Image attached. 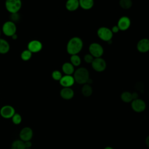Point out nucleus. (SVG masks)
<instances>
[{"label": "nucleus", "instance_id": "nucleus-1", "mask_svg": "<svg viewBox=\"0 0 149 149\" xmlns=\"http://www.w3.org/2000/svg\"><path fill=\"white\" fill-rule=\"evenodd\" d=\"M83 42L82 40L78 37L71 38L67 43L66 51L70 55L79 54L82 49Z\"/></svg>", "mask_w": 149, "mask_h": 149}, {"label": "nucleus", "instance_id": "nucleus-2", "mask_svg": "<svg viewBox=\"0 0 149 149\" xmlns=\"http://www.w3.org/2000/svg\"><path fill=\"white\" fill-rule=\"evenodd\" d=\"M73 76L75 82L79 84H86L90 80L89 72L84 67L79 68L74 70Z\"/></svg>", "mask_w": 149, "mask_h": 149}, {"label": "nucleus", "instance_id": "nucleus-3", "mask_svg": "<svg viewBox=\"0 0 149 149\" xmlns=\"http://www.w3.org/2000/svg\"><path fill=\"white\" fill-rule=\"evenodd\" d=\"M21 0H5V6L6 9L10 14L18 13L22 8Z\"/></svg>", "mask_w": 149, "mask_h": 149}, {"label": "nucleus", "instance_id": "nucleus-4", "mask_svg": "<svg viewBox=\"0 0 149 149\" xmlns=\"http://www.w3.org/2000/svg\"><path fill=\"white\" fill-rule=\"evenodd\" d=\"M97 34L101 40L106 42L111 41L113 34L111 30L107 27H100L97 31Z\"/></svg>", "mask_w": 149, "mask_h": 149}, {"label": "nucleus", "instance_id": "nucleus-5", "mask_svg": "<svg viewBox=\"0 0 149 149\" xmlns=\"http://www.w3.org/2000/svg\"><path fill=\"white\" fill-rule=\"evenodd\" d=\"M16 30L17 28L15 23L9 20L6 21L3 24L1 30L6 36L11 37L13 35L16 34Z\"/></svg>", "mask_w": 149, "mask_h": 149}, {"label": "nucleus", "instance_id": "nucleus-6", "mask_svg": "<svg viewBox=\"0 0 149 149\" xmlns=\"http://www.w3.org/2000/svg\"><path fill=\"white\" fill-rule=\"evenodd\" d=\"M89 54L94 58H100L104 54V48L101 45L97 42H93L88 47Z\"/></svg>", "mask_w": 149, "mask_h": 149}, {"label": "nucleus", "instance_id": "nucleus-7", "mask_svg": "<svg viewBox=\"0 0 149 149\" xmlns=\"http://www.w3.org/2000/svg\"><path fill=\"white\" fill-rule=\"evenodd\" d=\"M131 107L134 112L141 113L146 109V104L143 100L137 98L131 102Z\"/></svg>", "mask_w": 149, "mask_h": 149}, {"label": "nucleus", "instance_id": "nucleus-8", "mask_svg": "<svg viewBox=\"0 0 149 149\" xmlns=\"http://www.w3.org/2000/svg\"><path fill=\"white\" fill-rule=\"evenodd\" d=\"M91 65L93 69L98 72H103L107 68V63L101 57L94 58Z\"/></svg>", "mask_w": 149, "mask_h": 149}, {"label": "nucleus", "instance_id": "nucleus-9", "mask_svg": "<svg viewBox=\"0 0 149 149\" xmlns=\"http://www.w3.org/2000/svg\"><path fill=\"white\" fill-rule=\"evenodd\" d=\"M15 113V108L9 105H4L0 109V115L5 119L12 118Z\"/></svg>", "mask_w": 149, "mask_h": 149}, {"label": "nucleus", "instance_id": "nucleus-10", "mask_svg": "<svg viewBox=\"0 0 149 149\" xmlns=\"http://www.w3.org/2000/svg\"><path fill=\"white\" fill-rule=\"evenodd\" d=\"M33 136V132L31 127H24L22 128L19 133L20 139L23 141H31Z\"/></svg>", "mask_w": 149, "mask_h": 149}, {"label": "nucleus", "instance_id": "nucleus-11", "mask_svg": "<svg viewBox=\"0 0 149 149\" xmlns=\"http://www.w3.org/2000/svg\"><path fill=\"white\" fill-rule=\"evenodd\" d=\"M42 48V42L37 40H33L27 44V49L32 53H37L41 51Z\"/></svg>", "mask_w": 149, "mask_h": 149}, {"label": "nucleus", "instance_id": "nucleus-12", "mask_svg": "<svg viewBox=\"0 0 149 149\" xmlns=\"http://www.w3.org/2000/svg\"><path fill=\"white\" fill-rule=\"evenodd\" d=\"M131 21L129 17L126 16H122L118 21L117 26L119 27V30L125 31L127 30L130 26Z\"/></svg>", "mask_w": 149, "mask_h": 149}, {"label": "nucleus", "instance_id": "nucleus-13", "mask_svg": "<svg viewBox=\"0 0 149 149\" xmlns=\"http://www.w3.org/2000/svg\"><path fill=\"white\" fill-rule=\"evenodd\" d=\"M59 84L63 87H71L72 86L75 81L74 77L72 75H64L62 76L61 80L59 81Z\"/></svg>", "mask_w": 149, "mask_h": 149}, {"label": "nucleus", "instance_id": "nucleus-14", "mask_svg": "<svg viewBox=\"0 0 149 149\" xmlns=\"http://www.w3.org/2000/svg\"><path fill=\"white\" fill-rule=\"evenodd\" d=\"M137 49L141 53L149 51V39L144 38L140 40L137 44Z\"/></svg>", "mask_w": 149, "mask_h": 149}, {"label": "nucleus", "instance_id": "nucleus-15", "mask_svg": "<svg viewBox=\"0 0 149 149\" xmlns=\"http://www.w3.org/2000/svg\"><path fill=\"white\" fill-rule=\"evenodd\" d=\"M74 95V91L71 87H63L60 91L61 97L66 100H71Z\"/></svg>", "mask_w": 149, "mask_h": 149}, {"label": "nucleus", "instance_id": "nucleus-16", "mask_svg": "<svg viewBox=\"0 0 149 149\" xmlns=\"http://www.w3.org/2000/svg\"><path fill=\"white\" fill-rule=\"evenodd\" d=\"M79 6V0H67L65 3L66 9L70 12L75 11Z\"/></svg>", "mask_w": 149, "mask_h": 149}, {"label": "nucleus", "instance_id": "nucleus-17", "mask_svg": "<svg viewBox=\"0 0 149 149\" xmlns=\"http://www.w3.org/2000/svg\"><path fill=\"white\" fill-rule=\"evenodd\" d=\"M74 67L70 62H65L62 66V70L65 74L72 75L74 72Z\"/></svg>", "mask_w": 149, "mask_h": 149}, {"label": "nucleus", "instance_id": "nucleus-18", "mask_svg": "<svg viewBox=\"0 0 149 149\" xmlns=\"http://www.w3.org/2000/svg\"><path fill=\"white\" fill-rule=\"evenodd\" d=\"M9 43L5 39L0 38V54H5L9 51Z\"/></svg>", "mask_w": 149, "mask_h": 149}, {"label": "nucleus", "instance_id": "nucleus-19", "mask_svg": "<svg viewBox=\"0 0 149 149\" xmlns=\"http://www.w3.org/2000/svg\"><path fill=\"white\" fill-rule=\"evenodd\" d=\"M79 6L84 10H89L94 6V0H79Z\"/></svg>", "mask_w": 149, "mask_h": 149}, {"label": "nucleus", "instance_id": "nucleus-20", "mask_svg": "<svg viewBox=\"0 0 149 149\" xmlns=\"http://www.w3.org/2000/svg\"><path fill=\"white\" fill-rule=\"evenodd\" d=\"M81 94L86 97H88L92 95L93 88L90 84L86 83L83 84L81 88Z\"/></svg>", "mask_w": 149, "mask_h": 149}, {"label": "nucleus", "instance_id": "nucleus-21", "mask_svg": "<svg viewBox=\"0 0 149 149\" xmlns=\"http://www.w3.org/2000/svg\"><path fill=\"white\" fill-rule=\"evenodd\" d=\"M120 98H121L122 101L125 103L131 102L133 100V94L132 93L126 91L123 92L121 94Z\"/></svg>", "mask_w": 149, "mask_h": 149}, {"label": "nucleus", "instance_id": "nucleus-22", "mask_svg": "<svg viewBox=\"0 0 149 149\" xmlns=\"http://www.w3.org/2000/svg\"><path fill=\"white\" fill-rule=\"evenodd\" d=\"M11 149H25L24 142L20 140H16L12 143Z\"/></svg>", "mask_w": 149, "mask_h": 149}, {"label": "nucleus", "instance_id": "nucleus-23", "mask_svg": "<svg viewBox=\"0 0 149 149\" xmlns=\"http://www.w3.org/2000/svg\"><path fill=\"white\" fill-rule=\"evenodd\" d=\"M70 61V63L74 66H79L81 64V58L77 54L71 55Z\"/></svg>", "mask_w": 149, "mask_h": 149}, {"label": "nucleus", "instance_id": "nucleus-24", "mask_svg": "<svg viewBox=\"0 0 149 149\" xmlns=\"http://www.w3.org/2000/svg\"><path fill=\"white\" fill-rule=\"evenodd\" d=\"M119 3L120 6L123 9H129L133 5L132 0H120Z\"/></svg>", "mask_w": 149, "mask_h": 149}, {"label": "nucleus", "instance_id": "nucleus-25", "mask_svg": "<svg viewBox=\"0 0 149 149\" xmlns=\"http://www.w3.org/2000/svg\"><path fill=\"white\" fill-rule=\"evenodd\" d=\"M33 53L31 52L29 49H25L21 53L20 58L24 61H27L30 60L32 56Z\"/></svg>", "mask_w": 149, "mask_h": 149}, {"label": "nucleus", "instance_id": "nucleus-26", "mask_svg": "<svg viewBox=\"0 0 149 149\" xmlns=\"http://www.w3.org/2000/svg\"><path fill=\"white\" fill-rule=\"evenodd\" d=\"M11 119L13 123L15 125H19L22 120V116L18 113H15Z\"/></svg>", "mask_w": 149, "mask_h": 149}, {"label": "nucleus", "instance_id": "nucleus-27", "mask_svg": "<svg viewBox=\"0 0 149 149\" xmlns=\"http://www.w3.org/2000/svg\"><path fill=\"white\" fill-rule=\"evenodd\" d=\"M51 76H52V78L54 80L59 81L62 77V73L59 70H55L52 72Z\"/></svg>", "mask_w": 149, "mask_h": 149}, {"label": "nucleus", "instance_id": "nucleus-28", "mask_svg": "<svg viewBox=\"0 0 149 149\" xmlns=\"http://www.w3.org/2000/svg\"><path fill=\"white\" fill-rule=\"evenodd\" d=\"M94 58L90 54H87L84 56V60L85 62L87 63H91L93 61Z\"/></svg>", "mask_w": 149, "mask_h": 149}, {"label": "nucleus", "instance_id": "nucleus-29", "mask_svg": "<svg viewBox=\"0 0 149 149\" xmlns=\"http://www.w3.org/2000/svg\"><path fill=\"white\" fill-rule=\"evenodd\" d=\"M11 21L15 22L19 20V15H18V13H12L11 14Z\"/></svg>", "mask_w": 149, "mask_h": 149}, {"label": "nucleus", "instance_id": "nucleus-30", "mask_svg": "<svg viewBox=\"0 0 149 149\" xmlns=\"http://www.w3.org/2000/svg\"><path fill=\"white\" fill-rule=\"evenodd\" d=\"M24 142V145L25 147V148H31V147L32 146V143L31 141H23Z\"/></svg>", "mask_w": 149, "mask_h": 149}, {"label": "nucleus", "instance_id": "nucleus-31", "mask_svg": "<svg viewBox=\"0 0 149 149\" xmlns=\"http://www.w3.org/2000/svg\"><path fill=\"white\" fill-rule=\"evenodd\" d=\"M111 30L112 32L113 33H113H117L119 31V27H118V26H117V25L113 26Z\"/></svg>", "mask_w": 149, "mask_h": 149}, {"label": "nucleus", "instance_id": "nucleus-32", "mask_svg": "<svg viewBox=\"0 0 149 149\" xmlns=\"http://www.w3.org/2000/svg\"><path fill=\"white\" fill-rule=\"evenodd\" d=\"M145 143H146V145L147 146V147L148 148H149V135L148 136H147V137L146 138Z\"/></svg>", "mask_w": 149, "mask_h": 149}, {"label": "nucleus", "instance_id": "nucleus-33", "mask_svg": "<svg viewBox=\"0 0 149 149\" xmlns=\"http://www.w3.org/2000/svg\"><path fill=\"white\" fill-rule=\"evenodd\" d=\"M11 38H12L13 40H16V39L17 38V36L16 34H15L14 35H13V36L11 37Z\"/></svg>", "mask_w": 149, "mask_h": 149}, {"label": "nucleus", "instance_id": "nucleus-34", "mask_svg": "<svg viewBox=\"0 0 149 149\" xmlns=\"http://www.w3.org/2000/svg\"><path fill=\"white\" fill-rule=\"evenodd\" d=\"M104 149H114V148L111 146H107Z\"/></svg>", "mask_w": 149, "mask_h": 149}, {"label": "nucleus", "instance_id": "nucleus-35", "mask_svg": "<svg viewBox=\"0 0 149 149\" xmlns=\"http://www.w3.org/2000/svg\"><path fill=\"white\" fill-rule=\"evenodd\" d=\"M1 31H2V30L0 29V37H1Z\"/></svg>", "mask_w": 149, "mask_h": 149}, {"label": "nucleus", "instance_id": "nucleus-36", "mask_svg": "<svg viewBox=\"0 0 149 149\" xmlns=\"http://www.w3.org/2000/svg\"><path fill=\"white\" fill-rule=\"evenodd\" d=\"M25 149H31V148H25Z\"/></svg>", "mask_w": 149, "mask_h": 149}]
</instances>
